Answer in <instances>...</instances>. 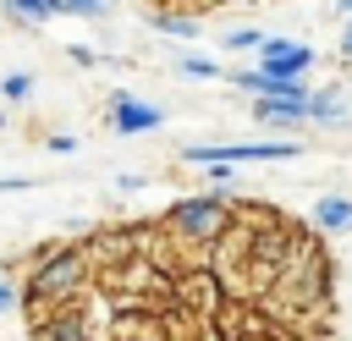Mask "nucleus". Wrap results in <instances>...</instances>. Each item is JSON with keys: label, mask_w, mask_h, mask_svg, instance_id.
<instances>
[{"label": "nucleus", "mask_w": 352, "mask_h": 341, "mask_svg": "<svg viewBox=\"0 0 352 341\" xmlns=\"http://www.w3.org/2000/svg\"><path fill=\"white\" fill-rule=\"evenodd\" d=\"M94 275H99V258H94L88 242H44V248H33V258H28L22 308H28V314H44V308L82 302Z\"/></svg>", "instance_id": "f257e3e1"}, {"label": "nucleus", "mask_w": 352, "mask_h": 341, "mask_svg": "<svg viewBox=\"0 0 352 341\" xmlns=\"http://www.w3.org/2000/svg\"><path fill=\"white\" fill-rule=\"evenodd\" d=\"M236 204L214 187V192H192V198H176L170 209H165V231L176 236V242H187V248H204V242H220L231 226H236Z\"/></svg>", "instance_id": "f03ea898"}, {"label": "nucleus", "mask_w": 352, "mask_h": 341, "mask_svg": "<svg viewBox=\"0 0 352 341\" xmlns=\"http://www.w3.org/2000/svg\"><path fill=\"white\" fill-rule=\"evenodd\" d=\"M297 143L292 138H253V143H187L182 160L187 165H231V160H292Z\"/></svg>", "instance_id": "7ed1b4c3"}, {"label": "nucleus", "mask_w": 352, "mask_h": 341, "mask_svg": "<svg viewBox=\"0 0 352 341\" xmlns=\"http://www.w3.org/2000/svg\"><path fill=\"white\" fill-rule=\"evenodd\" d=\"M33 341H99V330L82 302H66V308L33 314Z\"/></svg>", "instance_id": "20e7f679"}, {"label": "nucleus", "mask_w": 352, "mask_h": 341, "mask_svg": "<svg viewBox=\"0 0 352 341\" xmlns=\"http://www.w3.org/2000/svg\"><path fill=\"white\" fill-rule=\"evenodd\" d=\"M160 126H165V110L154 99H132V94L110 99V132L132 138V132H160Z\"/></svg>", "instance_id": "39448f33"}, {"label": "nucleus", "mask_w": 352, "mask_h": 341, "mask_svg": "<svg viewBox=\"0 0 352 341\" xmlns=\"http://www.w3.org/2000/svg\"><path fill=\"white\" fill-rule=\"evenodd\" d=\"M253 121H258L264 132L308 126V94H270V99H253Z\"/></svg>", "instance_id": "423d86ee"}, {"label": "nucleus", "mask_w": 352, "mask_h": 341, "mask_svg": "<svg viewBox=\"0 0 352 341\" xmlns=\"http://www.w3.org/2000/svg\"><path fill=\"white\" fill-rule=\"evenodd\" d=\"M258 66L286 77V82H302V72L314 66V44H292V38H264L258 50Z\"/></svg>", "instance_id": "0eeeda50"}, {"label": "nucleus", "mask_w": 352, "mask_h": 341, "mask_svg": "<svg viewBox=\"0 0 352 341\" xmlns=\"http://www.w3.org/2000/svg\"><path fill=\"white\" fill-rule=\"evenodd\" d=\"M346 121H352V94H346V88H314V94H308V126L336 132V126H346Z\"/></svg>", "instance_id": "6e6552de"}, {"label": "nucleus", "mask_w": 352, "mask_h": 341, "mask_svg": "<svg viewBox=\"0 0 352 341\" xmlns=\"http://www.w3.org/2000/svg\"><path fill=\"white\" fill-rule=\"evenodd\" d=\"M0 11L11 22H28V28H44L55 16H66V0H0Z\"/></svg>", "instance_id": "1a4fd4ad"}, {"label": "nucleus", "mask_w": 352, "mask_h": 341, "mask_svg": "<svg viewBox=\"0 0 352 341\" xmlns=\"http://www.w3.org/2000/svg\"><path fill=\"white\" fill-rule=\"evenodd\" d=\"M314 226H319V231H346V226H352V198L324 192V198L314 204Z\"/></svg>", "instance_id": "9d476101"}, {"label": "nucleus", "mask_w": 352, "mask_h": 341, "mask_svg": "<svg viewBox=\"0 0 352 341\" xmlns=\"http://www.w3.org/2000/svg\"><path fill=\"white\" fill-rule=\"evenodd\" d=\"M148 28L165 33V38H192V33H198V16H192V11H154Z\"/></svg>", "instance_id": "9b49d317"}, {"label": "nucleus", "mask_w": 352, "mask_h": 341, "mask_svg": "<svg viewBox=\"0 0 352 341\" xmlns=\"http://www.w3.org/2000/svg\"><path fill=\"white\" fill-rule=\"evenodd\" d=\"M176 77H187V82H209V77H231L220 60H209V55H176Z\"/></svg>", "instance_id": "f8f14e48"}, {"label": "nucleus", "mask_w": 352, "mask_h": 341, "mask_svg": "<svg viewBox=\"0 0 352 341\" xmlns=\"http://www.w3.org/2000/svg\"><path fill=\"white\" fill-rule=\"evenodd\" d=\"M264 38H270L264 28H231L226 33V50H264Z\"/></svg>", "instance_id": "ddd939ff"}, {"label": "nucleus", "mask_w": 352, "mask_h": 341, "mask_svg": "<svg viewBox=\"0 0 352 341\" xmlns=\"http://www.w3.org/2000/svg\"><path fill=\"white\" fill-rule=\"evenodd\" d=\"M0 94H6V99H16V104H22V99H28V94H33V77H28V72H6V77H0Z\"/></svg>", "instance_id": "4468645a"}, {"label": "nucleus", "mask_w": 352, "mask_h": 341, "mask_svg": "<svg viewBox=\"0 0 352 341\" xmlns=\"http://www.w3.org/2000/svg\"><path fill=\"white\" fill-rule=\"evenodd\" d=\"M116 0H66V16H104Z\"/></svg>", "instance_id": "2eb2a0df"}, {"label": "nucleus", "mask_w": 352, "mask_h": 341, "mask_svg": "<svg viewBox=\"0 0 352 341\" xmlns=\"http://www.w3.org/2000/svg\"><path fill=\"white\" fill-rule=\"evenodd\" d=\"M16 302H22V286H11V275L0 270V314H6V308H16Z\"/></svg>", "instance_id": "dca6fc26"}, {"label": "nucleus", "mask_w": 352, "mask_h": 341, "mask_svg": "<svg viewBox=\"0 0 352 341\" xmlns=\"http://www.w3.org/2000/svg\"><path fill=\"white\" fill-rule=\"evenodd\" d=\"M66 55H72V60H77V66H99V50H88V44H72V50H66Z\"/></svg>", "instance_id": "f3484780"}, {"label": "nucleus", "mask_w": 352, "mask_h": 341, "mask_svg": "<svg viewBox=\"0 0 352 341\" xmlns=\"http://www.w3.org/2000/svg\"><path fill=\"white\" fill-rule=\"evenodd\" d=\"M72 148H77L72 132H55V138H50V154H72Z\"/></svg>", "instance_id": "a211bd4d"}, {"label": "nucleus", "mask_w": 352, "mask_h": 341, "mask_svg": "<svg viewBox=\"0 0 352 341\" xmlns=\"http://www.w3.org/2000/svg\"><path fill=\"white\" fill-rule=\"evenodd\" d=\"M341 55L352 60V16H346V28H341Z\"/></svg>", "instance_id": "6ab92c4d"}, {"label": "nucleus", "mask_w": 352, "mask_h": 341, "mask_svg": "<svg viewBox=\"0 0 352 341\" xmlns=\"http://www.w3.org/2000/svg\"><path fill=\"white\" fill-rule=\"evenodd\" d=\"M336 6H341V16H352V0H336Z\"/></svg>", "instance_id": "aec40b11"}]
</instances>
